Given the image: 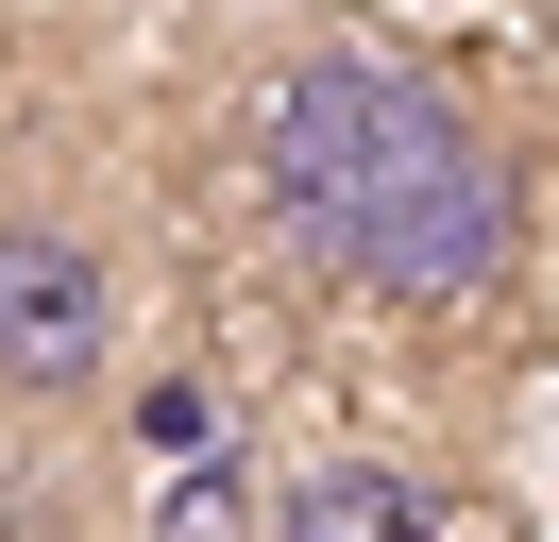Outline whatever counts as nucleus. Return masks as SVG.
<instances>
[{
  "mask_svg": "<svg viewBox=\"0 0 559 542\" xmlns=\"http://www.w3.org/2000/svg\"><path fill=\"white\" fill-rule=\"evenodd\" d=\"M238 169L272 203V237L356 305H509L525 288V153L491 136L475 85H441L424 51L373 34H288L238 102Z\"/></svg>",
  "mask_w": 559,
  "mask_h": 542,
  "instance_id": "obj_1",
  "label": "nucleus"
},
{
  "mask_svg": "<svg viewBox=\"0 0 559 542\" xmlns=\"http://www.w3.org/2000/svg\"><path fill=\"white\" fill-rule=\"evenodd\" d=\"M119 237L85 203H0V406L17 424H85L119 390Z\"/></svg>",
  "mask_w": 559,
  "mask_h": 542,
  "instance_id": "obj_2",
  "label": "nucleus"
},
{
  "mask_svg": "<svg viewBox=\"0 0 559 542\" xmlns=\"http://www.w3.org/2000/svg\"><path fill=\"white\" fill-rule=\"evenodd\" d=\"M254 542H457V508L424 492L407 458H306L272 508H254Z\"/></svg>",
  "mask_w": 559,
  "mask_h": 542,
  "instance_id": "obj_3",
  "label": "nucleus"
}]
</instances>
